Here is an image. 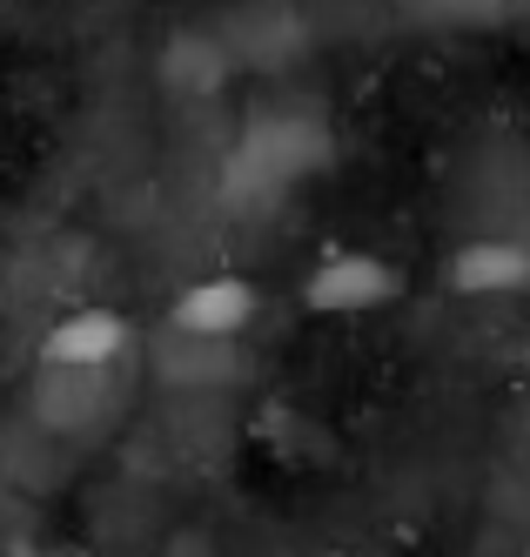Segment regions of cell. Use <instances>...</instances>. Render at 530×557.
Returning <instances> with one entry per match:
<instances>
[{
  "label": "cell",
  "mask_w": 530,
  "mask_h": 557,
  "mask_svg": "<svg viewBox=\"0 0 530 557\" xmlns=\"http://www.w3.org/2000/svg\"><path fill=\"white\" fill-rule=\"evenodd\" d=\"M523 557H530V550H523Z\"/></svg>",
  "instance_id": "cell-12"
},
{
  "label": "cell",
  "mask_w": 530,
  "mask_h": 557,
  "mask_svg": "<svg viewBox=\"0 0 530 557\" xmlns=\"http://www.w3.org/2000/svg\"><path fill=\"white\" fill-rule=\"evenodd\" d=\"M443 289L451 296H523L530 289V243L517 235H470L443 256Z\"/></svg>",
  "instance_id": "cell-5"
},
{
  "label": "cell",
  "mask_w": 530,
  "mask_h": 557,
  "mask_svg": "<svg viewBox=\"0 0 530 557\" xmlns=\"http://www.w3.org/2000/svg\"><path fill=\"white\" fill-rule=\"evenodd\" d=\"M256 315H262L256 283H242V275H201V283H188L169 302V330L201 336V343H235L256 330Z\"/></svg>",
  "instance_id": "cell-4"
},
{
  "label": "cell",
  "mask_w": 530,
  "mask_h": 557,
  "mask_svg": "<svg viewBox=\"0 0 530 557\" xmlns=\"http://www.w3.org/2000/svg\"><path fill=\"white\" fill-rule=\"evenodd\" d=\"M108 383L114 370H61V363H40L34 383V410L48 430H95L108 417Z\"/></svg>",
  "instance_id": "cell-7"
},
{
  "label": "cell",
  "mask_w": 530,
  "mask_h": 557,
  "mask_svg": "<svg viewBox=\"0 0 530 557\" xmlns=\"http://www.w3.org/2000/svg\"><path fill=\"white\" fill-rule=\"evenodd\" d=\"M135 343V323L121 309H74L40 336V363H61V370H114Z\"/></svg>",
  "instance_id": "cell-6"
},
{
  "label": "cell",
  "mask_w": 530,
  "mask_h": 557,
  "mask_svg": "<svg viewBox=\"0 0 530 557\" xmlns=\"http://www.w3.org/2000/svg\"><path fill=\"white\" fill-rule=\"evenodd\" d=\"M229 74H235V61H229V48H222V34H209V27L175 34L169 54H161V82H169L175 95H215Z\"/></svg>",
  "instance_id": "cell-9"
},
{
  "label": "cell",
  "mask_w": 530,
  "mask_h": 557,
  "mask_svg": "<svg viewBox=\"0 0 530 557\" xmlns=\"http://www.w3.org/2000/svg\"><path fill=\"white\" fill-rule=\"evenodd\" d=\"M403 296V269L370 256V249H330L309 275H303V309L349 323V315H377Z\"/></svg>",
  "instance_id": "cell-2"
},
{
  "label": "cell",
  "mask_w": 530,
  "mask_h": 557,
  "mask_svg": "<svg viewBox=\"0 0 530 557\" xmlns=\"http://www.w3.org/2000/svg\"><path fill=\"white\" fill-rule=\"evenodd\" d=\"M175 557H209V550H195V544H182V550H175Z\"/></svg>",
  "instance_id": "cell-11"
},
{
  "label": "cell",
  "mask_w": 530,
  "mask_h": 557,
  "mask_svg": "<svg viewBox=\"0 0 530 557\" xmlns=\"http://www.w3.org/2000/svg\"><path fill=\"white\" fill-rule=\"evenodd\" d=\"M330 162V128L303 108H262L249 128L235 135L229 162H222V195L235 209H262L275 195H289Z\"/></svg>",
  "instance_id": "cell-1"
},
{
  "label": "cell",
  "mask_w": 530,
  "mask_h": 557,
  "mask_svg": "<svg viewBox=\"0 0 530 557\" xmlns=\"http://www.w3.org/2000/svg\"><path fill=\"white\" fill-rule=\"evenodd\" d=\"M417 21H510L530 0H403Z\"/></svg>",
  "instance_id": "cell-10"
},
{
  "label": "cell",
  "mask_w": 530,
  "mask_h": 557,
  "mask_svg": "<svg viewBox=\"0 0 530 557\" xmlns=\"http://www.w3.org/2000/svg\"><path fill=\"white\" fill-rule=\"evenodd\" d=\"M155 376L169 383V389H222L242 376V356L235 343H201V336H175L155 349Z\"/></svg>",
  "instance_id": "cell-8"
},
{
  "label": "cell",
  "mask_w": 530,
  "mask_h": 557,
  "mask_svg": "<svg viewBox=\"0 0 530 557\" xmlns=\"http://www.w3.org/2000/svg\"><path fill=\"white\" fill-rule=\"evenodd\" d=\"M215 34H222L235 67H282L309 48V21L296 0H242Z\"/></svg>",
  "instance_id": "cell-3"
}]
</instances>
